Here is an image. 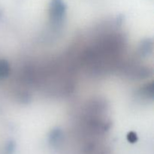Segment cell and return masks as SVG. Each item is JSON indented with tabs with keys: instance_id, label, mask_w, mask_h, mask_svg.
<instances>
[{
	"instance_id": "1",
	"label": "cell",
	"mask_w": 154,
	"mask_h": 154,
	"mask_svg": "<svg viewBox=\"0 0 154 154\" xmlns=\"http://www.w3.org/2000/svg\"><path fill=\"white\" fill-rule=\"evenodd\" d=\"M66 12V5L63 0H52L50 5V16L54 22L58 23L63 19Z\"/></svg>"
},
{
	"instance_id": "2",
	"label": "cell",
	"mask_w": 154,
	"mask_h": 154,
	"mask_svg": "<svg viewBox=\"0 0 154 154\" xmlns=\"http://www.w3.org/2000/svg\"><path fill=\"white\" fill-rule=\"evenodd\" d=\"M9 72V66L5 60H0V78L8 76Z\"/></svg>"
},
{
	"instance_id": "3",
	"label": "cell",
	"mask_w": 154,
	"mask_h": 154,
	"mask_svg": "<svg viewBox=\"0 0 154 154\" xmlns=\"http://www.w3.org/2000/svg\"><path fill=\"white\" fill-rule=\"evenodd\" d=\"M128 138H129V140L131 142H135L137 139L136 135H135V133H133V132H131V133H129V135H128Z\"/></svg>"
}]
</instances>
